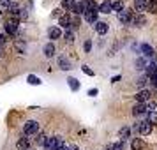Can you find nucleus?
Listing matches in <instances>:
<instances>
[{
	"label": "nucleus",
	"instance_id": "f257e3e1",
	"mask_svg": "<svg viewBox=\"0 0 157 150\" xmlns=\"http://www.w3.org/2000/svg\"><path fill=\"white\" fill-rule=\"evenodd\" d=\"M152 127H154V124H152L150 120H143V122H140V124L134 125V131L140 133V134H143V136H147V134L152 133Z\"/></svg>",
	"mask_w": 157,
	"mask_h": 150
},
{
	"label": "nucleus",
	"instance_id": "f03ea898",
	"mask_svg": "<svg viewBox=\"0 0 157 150\" xmlns=\"http://www.w3.org/2000/svg\"><path fill=\"white\" fill-rule=\"evenodd\" d=\"M62 145H64V143H62V138H55V136H53V138H48V141H46V145H44V148L46 150H57V148H60V147H62Z\"/></svg>",
	"mask_w": 157,
	"mask_h": 150
},
{
	"label": "nucleus",
	"instance_id": "7ed1b4c3",
	"mask_svg": "<svg viewBox=\"0 0 157 150\" xmlns=\"http://www.w3.org/2000/svg\"><path fill=\"white\" fill-rule=\"evenodd\" d=\"M37 131H39V124H37L36 120H29L27 124H25V127H23V133H25V136L34 134V133H37Z\"/></svg>",
	"mask_w": 157,
	"mask_h": 150
},
{
	"label": "nucleus",
	"instance_id": "20e7f679",
	"mask_svg": "<svg viewBox=\"0 0 157 150\" xmlns=\"http://www.w3.org/2000/svg\"><path fill=\"white\" fill-rule=\"evenodd\" d=\"M74 14H85V0L81 2H72V6L69 7Z\"/></svg>",
	"mask_w": 157,
	"mask_h": 150
},
{
	"label": "nucleus",
	"instance_id": "39448f33",
	"mask_svg": "<svg viewBox=\"0 0 157 150\" xmlns=\"http://www.w3.org/2000/svg\"><path fill=\"white\" fill-rule=\"evenodd\" d=\"M6 30H7V34H16V30H18V18H11L7 23H6Z\"/></svg>",
	"mask_w": 157,
	"mask_h": 150
},
{
	"label": "nucleus",
	"instance_id": "423d86ee",
	"mask_svg": "<svg viewBox=\"0 0 157 150\" xmlns=\"http://www.w3.org/2000/svg\"><path fill=\"white\" fill-rule=\"evenodd\" d=\"M113 11V2L111 0H104L99 6V13H104V14H109Z\"/></svg>",
	"mask_w": 157,
	"mask_h": 150
},
{
	"label": "nucleus",
	"instance_id": "0eeeda50",
	"mask_svg": "<svg viewBox=\"0 0 157 150\" xmlns=\"http://www.w3.org/2000/svg\"><path fill=\"white\" fill-rule=\"evenodd\" d=\"M131 18H132V14H131V11H122V13H118V21L124 23V25H129L131 23Z\"/></svg>",
	"mask_w": 157,
	"mask_h": 150
},
{
	"label": "nucleus",
	"instance_id": "6e6552de",
	"mask_svg": "<svg viewBox=\"0 0 157 150\" xmlns=\"http://www.w3.org/2000/svg\"><path fill=\"white\" fill-rule=\"evenodd\" d=\"M131 23H132L134 27H143V25L147 23V20H145V16H143V14H140V13H138V14H132Z\"/></svg>",
	"mask_w": 157,
	"mask_h": 150
},
{
	"label": "nucleus",
	"instance_id": "1a4fd4ad",
	"mask_svg": "<svg viewBox=\"0 0 157 150\" xmlns=\"http://www.w3.org/2000/svg\"><path fill=\"white\" fill-rule=\"evenodd\" d=\"M134 9L141 14L143 11L148 9V0H134Z\"/></svg>",
	"mask_w": 157,
	"mask_h": 150
},
{
	"label": "nucleus",
	"instance_id": "9d476101",
	"mask_svg": "<svg viewBox=\"0 0 157 150\" xmlns=\"http://www.w3.org/2000/svg\"><path fill=\"white\" fill-rule=\"evenodd\" d=\"M134 99L138 101V102H147V101L150 99V92L148 90H140V92L134 95Z\"/></svg>",
	"mask_w": 157,
	"mask_h": 150
},
{
	"label": "nucleus",
	"instance_id": "9b49d317",
	"mask_svg": "<svg viewBox=\"0 0 157 150\" xmlns=\"http://www.w3.org/2000/svg\"><path fill=\"white\" fill-rule=\"evenodd\" d=\"M97 13H99V11H86L85 13V20L88 23H94V25H95V23L99 21V20H97Z\"/></svg>",
	"mask_w": 157,
	"mask_h": 150
},
{
	"label": "nucleus",
	"instance_id": "f8f14e48",
	"mask_svg": "<svg viewBox=\"0 0 157 150\" xmlns=\"http://www.w3.org/2000/svg\"><path fill=\"white\" fill-rule=\"evenodd\" d=\"M143 113H147V106H145V102H138V104L132 108V115L138 117V115H143Z\"/></svg>",
	"mask_w": 157,
	"mask_h": 150
},
{
	"label": "nucleus",
	"instance_id": "ddd939ff",
	"mask_svg": "<svg viewBox=\"0 0 157 150\" xmlns=\"http://www.w3.org/2000/svg\"><path fill=\"white\" fill-rule=\"evenodd\" d=\"M58 23H60V27H65V29H69L72 23V18L69 14H62L60 16V20H58Z\"/></svg>",
	"mask_w": 157,
	"mask_h": 150
},
{
	"label": "nucleus",
	"instance_id": "4468645a",
	"mask_svg": "<svg viewBox=\"0 0 157 150\" xmlns=\"http://www.w3.org/2000/svg\"><path fill=\"white\" fill-rule=\"evenodd\" d=\"M140 50H141V53L145 55V57H148V58L154 57V48H152L150 44H141V46H140Z\"/></svg>",
	"mask_w": 157,
	"mask_h": 150
},
{
	"label": "nucleus",
	"instance_id": "2eb2a0df",
	"mask_svg": "<svg viewBox=\"0 0 157 150\" xmlns=\"http://www.w3.org/2000/svg\"><path fill=\"white\" fill-rule=\"evenodd\" d=\"M44 55L48 58H51L53 55H55V43H48L46 46H44Z\"/></svg>",
	"mask_w": 157,
	"mask_h": 150
},
{
	"label": "nucleus",
	"instance_id": "dca6fc26",
	"mask_svg": "<svg viewBox=\"0 0 157 150\" xmlns=\"http://www.w3.org/2000/svg\"><path fill=\"white\" fill-rule=\"evenodd\" d=\"M94 27H95V32L97 34H106L108 32V23H104V21H97Z\"/></svg>",
	"mask_w": 157,
	"mask_h": 150
},
{
	"label": "nucleus",
	"instance_id": "f3484780",
	"mask_svg": "<svg viewBox=\"0 0 157 150\" xmlns=\"http://www.w3.org/2000/svg\"><path fill=\"white\" fill-rule=\"evenodd\" d=\"M58 65H60V69H64V71L71 69V62H69V58H65V57L58 58Z\"/></svg>",
	"mask_w": 157,
	"mask_h": 150
},
{
	"label": "nucleus",
	"instance_id": "a211bd4d",
	"mask_svg": "<svg viewBox=\"0 0 157 150\" xmlns=\"http://www.w3.org/2000/svg\"><path fill=\"white\" fill-rule=\"evenodd\" d=\"M86 11H99L97 2H94V0H85V13Z\"/></svg>",
	"mask_w": 157,
	"mask_h": 150
},
{
	"label": "nucleus",
	"instance_id": "6ab92c4d",
	"mask_svg": "<svg viewBox=\"0 0 157 150\" xmlns=\"http://www.w3.org/2000/svg\"><path fill=\"white\" fill-rule=\"evenodd\" d=\"M29 140H27V138H21V140H20V141L16 143V148L18 150H29Z\"/></svg>",
	"mask_w": 157,
	"mask_h": 150
},
{
	"label": "nucleus",
	"instance_id": "aec40b11",
	"mask_svg": "<svg viewBox=\"0 0 157 150\" xmlns=\"http://www.w3.org/2000/svg\"><path fill=\"white\" fill-rule=\"evenodd\" d=\"M124 7H125L124 0H117V2H113V11H117V13H122Z\"/></svg>",
	"mask_w": 157,
	"mask_h": 150
},
{
	"label": "nucleus",
	"instance_id": "412c9836",
	"mask_svg": "<svg viewBox=\"0 0 157 150\" xmlns=\"http://www.w3.org/2000/svg\"><path fill=\"white\" fill-rule=\"evenodd\" d=\"M131 147H132V150H141L143 148V141L140 140V138H134L132 143H131Z\"/></svg>",
	"mask_w": 157,
	"mask_h": 150
},
{
	"label": "nucleus",
	"instance_id": "4be33fe9",
	"mask_svg": "<svg viewBox=\"0 0 157 150\" xmlns=\"http://www.w3.org/2000/svg\"><path fill=\"white\" fill-rule=\"evenodd\" d=\"M48 36H50V39H58V37L62 36V32H60V29H50Z\"/></svg>",
	"mask_w": 157,
	"mask_h": 150
},
{
	"label": "nucleus",
	"instance_id": "5701e85b",
	"mask_svg": "<svg viewBox=\"0 0 157 150\" xmlns=\"http://www.w3.org/2000/svg\"><path fill=\"white\" fill-rule=\"evenodd\" d=\"M27 81H29L30 85H41V79L37 78V76H34V74H29L27 76Z\"/></svg>",
	"mask_w": 157,
	"mask_h": 150
},
{
	"label": "nucleus",
	"instance_id": "b1692460",
	"mask_svg": "<svg viewBox=\"0 0 157 150\" xmlns=\"http://www.w3.org/2000/svg\"><path fill=\"white\" fill-rule=\"evenodd\" d=\"M129 134H131V129H129V127H122L120 131H118V136H120L122 140L129 138Z\"/></svg>",
	"mask_w": 157,
	"mask_h": 150
},
{
	"label": "nucleus",
	"instance_id": "393cba45",
	"mask_svg": "<svg viewBox=\"0 0 157 150\" xmlns=\"http://www.w3.org/2000/svg\"><path fill=\"white\" fill-rule=\"evenodd\" d=\"M67 81H69V87H71L74 92H76V90L79 88V83H78V79H76V78H69Z\"/></svg>",
	"mask_w": 157,
	"mask_h": 150
},
{
	"label": "nucleus",
	"instance_id": "a878e982",
	"mask_svg": "<svg viewBox=\"0 0 157 150\" xmlns=\"http://www.w3.org/2000/svg\"><path fill=\"white\" fill-rule=\"evenodd\" d=\"M36 141H37V145H39V147H44V145H46V141H48V138H46L44 134H39Z\"/></svg>",
	"mask_w": 157,
	"mask_h": 150
},
{
	"label": "nucleus",
	"instance_id": "bb28decb",
	"mask_svg": "<svg viewBox=\"0 0 157 150\" xmlns=\"http://www.w3.org/2000/svg\"><path fill=\"white\" fill-rule=\"evenodd\" d=\"M145 106H147V111L154 113V110H155V101H147V102H145Z\"/></svg>",
	"mask_w": 157,
	"mask_h": 150
},
{
	"label": "nucleus",
	"instance_id": "cd10ccee",
	"mask_svg": "<svg viewBox=\"0 0 157 150\" xmlns=\"http://www.w3.org/2000/svg\"><path fill=\"white\" fill-rule=\"evenodd\" d=\"M148 11L157 14V2H148Z\"/></svg>",
	"mask_w": 157,
	"mask_h": 150
},
{
	"label": "nucleus",
	"instance_id": "c85d7f7f",
	"mask_svg": "<svg viewBox=\"0 0 157 150\" xmlns=\"http://www.w3.org/2000/svg\"><path fill=\"white\" fill-rule=\"evenodd\" d=\"M136 69H147L145 67V58H138L136 60Z\"/></svg>",
	"mask_w": 157,
	"mask_h": 150
},
{
	"label": "nucleus",
	"instance_id": "c756f323",
	"mask_svg": "<svg viewBox=\"0 0 157 150\" xmlns=\"http://www.w3.org/2000/svg\"><path fill=\"white\" fill-rule=\"evenodd\" d=\"M65 41H67V43H72V41H74V34L67 30V32H65Z\"/></svg>",
	"mask_w": 157,
	"mask_h": 150
},
{
	"label": "nucleus",
	"instance_id": "7c9ffc66",
	"mask_svg": "<svg viewBox=\"0 0 157 150\" xmlns=\"http://www.w3.org/2000/svg\"><path fill=\"white\" fill-rule=\"evenodd\" d=\"M145 83H147V78H145V76H141V78L136 79V85L138 87H145Z\"/></svg>",
	"mask_w": 157,
	"mask_h": 150
},
{
	"label": "nucleus",
	"instance_id": "2f4dec72",
	"mask_svg": "<svg viewBox=\"0 0 157 150\" xmlns=\"http://www.w3.org/2000/svg\"><path fill=\"white\" fill-rule=\"evenodd\" d=\"M111 150H124V143L118 141V143H115V145H111Z\"/></svg>",
	"mask_w": 157,
	"mask_h": 150
},
{
	"label": "nucleus",
	"instance_id": "473e14b6",
	"mask_svg": "<svg viewBox=\"0 0 157 150\" xmlns=\"http://www.w3.org/2000/svg\"><path fill=\"white\" fill-rule=\"evenodd\" d=\"M18 18H21V20H27V18H29V13H27V11H20V16H18Z\"/></svg>",
	"mask_w": 157,
	"mask_h": 150
},
{
	"label": "nucleus",
	"instance_id": "72a5a7b5",
	"mask_svg": "<svg viewBox=\"0 0 157 150\" xmlns=\"http://www.w3.org/2000/svg\"><path fill=\"white\" fill-rule=\"evenodd\" d=\"M88 95H90V97H95V95H97V88H90V90H88Z\"/></svg>",
	"mask_w": 157,
	"mask_h": 150
},
{
	"label": "nucleus",
	"instance_id": "f704fd0d",
	"mask_svg": "<svg viewBox=\"0 0 157 150\" xmlns=\"http://www.w3.org/2000/svg\"><path fill=\"white\" fill-rule=\"evenodd\" d=\"M0 6H4V7H9V6H11V0H0Z\"/></svg>",
	"mask_w": 157,
	"mask_h": 150
},
{
	"label": "nucleus",
	"instance_id": "c9c22d12",
	"mask_svg": "<svg viewBox=\"0 0 157 150\" xmlns=\"http://www.w3.org/2000/svg\"><path fill=\"white\" fill-rule=\"evenodd\" d=\"M83 71H85L86 74H88V76H94V71H90V69H88L86 65H83Z\"/></svg>",
	"mask_w": 157,
	"mask_h": 150
},
{
	"label": "nucleus",
	"instance_id": "e433bc0d",
	"mask_svg": "<svg viewBox=\"0 0 157 150\" xmlns=\"http://www.w3.org/2000/svg\"><path fill=\"white\" fill-rule=\"evenodd\" d=\"M150 122H157V113L154 111V113H150Z\"/></svg>",
	"mask_w": 157,
	"mask_h": 150
},
{
	"label": "nucleus",
	"instance_id": "4c0bfd02",
	"mask_svg": "<svg viewBox=\"0 0 157 150\" xmlns=\"http://www.w3.org/2000/svg\"><path fill=\"white\" fill-rule=\"evenodd\" d=\"M90 48H92V43H90V41H86V43H85V51H90Z\"/></svg>",
	"mask_w": 157,
	"mask_h": 150
},
{
	"label": "nucleus",
	"instance_id": "58836bf2",
	"mask_svg": "<svg viewBox=\"0 0 157 150\" xmlns=\"http://www.w3.org/2000/svg\"><path fill=\"white\" fill-rule=\"evenodd\" d=\"M6 43V36H4V34H0V44H4Z\"/></svg>",
	"mask_w": 157,
	"mask_h": 150
},
{
	"label": "nucleus",
	"instance_id": "ea45409f",
	"mask_svg": "<svg viewBox=\"0 0 157 150\" xmlns=\"http://www.w3.org/2000/svg\"><path fill=\"white\" fill-rule=\"evenodd\" d=\"M53 16H62V13H60V9H55V13H53Z\"/></svg>",
	"mask_w": 157,
	"mask_h": 150
},
{
	"label": "nucleus",
	"instance_id": "a19ab883",
	"mask_svg": "<svg viewBox=\"0 0 157 150\" xmlns=\"http://www.w3.org/2000/svg\"><path fill=\"white\" fill-rule=\"evenodd\" d=\"M117 81H120V76H115V78L111 79V83H117Z\"/></svg>",
	"mask_w": 157,
	"mask_h": 150
},
{
	"label": "nucleus",
	"instance_id": "79ce46f5",
	"mask_svg": "<svg viewBox=\"0 0 157 150\" xmlns=\"http://www.w3.org/2000/svg\"><path fill=\"white\" fill-rule=\"evenodd\" d=\"M57 150H69V147H67V145H62V147H60V148H57Z\"/></svg>",
	"mask_w": 157,
	"mask_h": 150
},
{
	"label": "nucleus",
	"instance_id": "37998d69",
	"mask_svg": "<svg viewBox=\"0 0 157 150\" xmlns=\"http://www.w3.org/2000/svg\"><path fill=\"white\" fill-rule=\"evenodd\" d=\"M69 150H79V148H78V147H71Z\"/></svg>",
	"mask_w": 157,
	"mask_h": 150
},
{
	"label": "nucleus",
	"instance_id": "c03bdc74",
	"mask_svg": "<svg viewBox=\"0 0 157 150\" xmlns=\"http://www.w3.org/2000/svg\"><path fill=\"white\" fill-rule=\"evenodd\" d=\"M154 87H155V88H157V78H155V81H154Z\"/></svg>",
	"mask_w": 157,
	"mask_h": 150
},
{
	"label": "nucleus",
	"instance_id": "a18cd8bd",
	"mask_svg": "<svg viewBox=\"0 0 157 150\" xmlns=\"http://www.w3.org/2000/svg\"><path fill=\"white\" fill-rule=\"evenodd\" d=\"M150 2H157V0H150Z\"/></svg>",
	"mask_w": 157,
	"mask_h": 150
}]
</instances>
